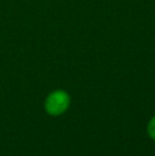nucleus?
<instances>
[{
	"instance_id": "nucleus-2",
	"label": "nucleus",
	"mask_w": 155,
	"mask_h": 156,
	"mask_svg": "<svg viewBox=\"0 0 155 156\" xmlns=\"http://www.w3.org/2000/svg\"><path fill=\"white\" fill-rule=\"evenodd\" d=\"M147 132H148V135L150 136V138L155 140V116L153 118H151V120L148 123Z\"/></svg>"
},
{
	"instance_id": "nucleus-1",
	"label": "nucleus",
	"mask_w": 155,
	"mask_h": 156,
	"mask_svg": "<svg viewBox=\"0 0 155 156\" xmlns=\"http://www.w3.org/2000/svg\"><path fill=\"white\" fill-rule=\"evenodd\" d=\"M71 99L67 91L63 89H58L47 96L45 100V111L50 116H61L69 108Z\"/></svg>"
}]
</instances>
